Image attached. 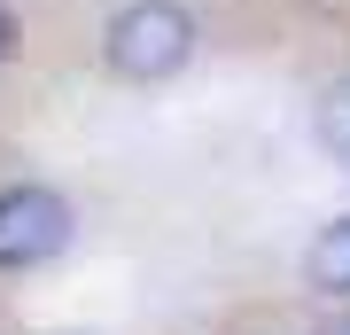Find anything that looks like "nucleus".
Listing matches in <instances>:
<instances>
[{
    "mask_svg": "<svg viewBox=\"0 0 350 335\" xmlns=\"http://www.w3.org/2000/svg\"><path fill=\"white\" fill-rule=\"evenodd\" d=\"M109 71L133 78V86H156V78L187 71L195 55V16L179 8V0H133V8L109 16Z\"/></svg>",
    "mask_w": 350,
    "mask_h": 335,
    "instance_id": "f257e3e1",
    "label": "nucleus"
},
{
    "mask_svg": "<svg viewBox=\"0 0 350 335\" xmlns=\"http://www.w3.org/2000/svg\"><path fill=\"white\" fill-rule=\"evenodd\" d=\"M70 249V203L55 187H0V273H31V265Z\"/></svg>",
    "mask_w": 350,
    "mask_h": 335,
    "instance_id": "f03ea898",
    "label": "nucleus"
},
{
    "mask_svg": "<svg viewBox=\"0 0 350 335\" xmlns=\"http://www.w3.org/2000/svg\"><path fill=\"white\" fill-rule=\"evenodd\" d=\"M304 273H312L319 297H350V219L319 226V242L304 249Z\"/></svg>",
    "mask_w": 350,
    "mask_h": 335,
    "instance_id": "7ed1b4c3",
    "label": "nucleus"
},
{
    "mask_svg": "<svg viewBox=\"0 0 350 335\" xmlns=\"http://www.w3.org/2000/svg\"><path fill=\"white\" fill-rule=\"evenodd\" d=\"M319 140L335 149V164H350V78L327 86V101H319Z\"/></svg>",
    "mask_w": 350,
    "mask_h": 335,
    "instance_id": "20e7f679",
    "label": "nucleus"
},
{
    "mask_svg": "<svg viewBox=\"0 0 350 335\" xmlns=\"http://www.w3.org/2000/svg\"><path fill=\"white\" fill-rule=\"evenodd\" d=\"M8 55H16V16L0 8V62H8Z\"/></svg>",
    "mask_w": 350,
    "mask_h": 335,
    "instance_id": "39448f33",
    "label": "nucleus"
},
{
    "mask_svg": "<svg viewBox=\"0 0 350 335\" xmlns=\"http://www.w3.org/2000/svg\"><path fill=\"white\" fill-rule=\"evenodd\" d=\"M319 335H350V312H342V320H327V327H319Z\"/></svg>",
    "mask_w": 350,
    "mask_h": 335,
    "instance_id": "423d86ee",
    "label": "nucleus"
}]
</instances>
